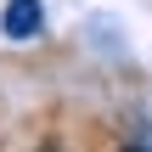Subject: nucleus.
<instances>
[{
    "instance_id": "f257e3e1",
    "label": "nucleus",
    "mask_w": 152,
    "mask_h": 152,
    "mask_svg": "<svg viewBox=\"0 0 152 152\" xmlns=\"http://www.w3.org/2000/svg\"><path fill=\"white\" fill-rule=\"evenodd\" d=\"M39 28H45V6H39V0H6V11H0V34H6V39L23 45V39H34Z\"/></svg>"
},
{
    "instance_id": "f03ea898",
    "label": "nucleus",
    "mask_w": 152,
    "mask_h": 152,
    "mask_svg": "<svg viewBox=\"0 0 152 152\" xmlns=\"http://www.w3.org/2000/svg\"><path fill=\"white\" fill-rule=\"evenodd\" d=\"M130 135H135L141 147H152V113H135V124H130Z\"/></svg>"
}]
</instances>
